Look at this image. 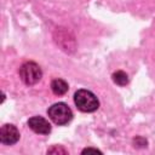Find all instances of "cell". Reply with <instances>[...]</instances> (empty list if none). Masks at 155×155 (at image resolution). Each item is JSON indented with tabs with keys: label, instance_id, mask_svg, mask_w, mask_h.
<instances>
[{
	"label": "cell",
	"instance_id": "1",
	"mask_svg": "<svg viewBox=\"0 0 155 155\" xmlns=\"http://www.w3.org/2000/svg\"><path fill=\"white\" fill-rule=\"evenodd\" d=\"M74 103L76 108L82 113H93L99 108V101L97 96L85 88L78 90L74 94Z\"/></svg>",
	"mask_w": 155,
	"mask_h": 155
},
{
	"label": "cell",
	"instance_id": "2",
	"mask_svg": "<svg viewBox=\"0 0 155 155\" xmlns=\"http://www.w3.org/2000/svg\"><path fill=\"white\" fill-rule=\"evenodd\" d=\"M47 115L58 126L67 125L73 119V111H71V109L69 108L68 104H65L63 102H58V103L52 104L47 109Z\"/></svg>",
	"mask_w": 155,
	"mask_h": 155
},
{
	"label": "cell",
	"instance_id": "3",
	"mask_svg": "<svg viewBox=\"0 0 155 155\" xmlns=\"http://www.w3.org/2000/svg\"><path fill=\"white\" fill-rule=\"evenodd\" d=\"M19 78L25 85L33 86L41 80L42 70L35 62H25L19 68Z\"/></svg>",
	"mask_w": 155,
	"mask_h": 155
},
{
	"label": "cell",
	"instance_id": "4",
	"mask_svg": "<svg viewBox=\"0 0 155 155\" xmlns=\"http://www.w3.org/2000/svg\"><path fill=\"white\" fill-rule=\"evenodd\" d=\"M19 131L12 124H5L0 128V142L5 145H13L19 140Z\"/></svg>",
	"mask_w": 155,
	"mask_h": 155
},
{
	"label": "cell",
	"instance_id": "5",
	"mask_svg": "<svg viewBox=\"0 0 155 155\" xmlns=\"http://www.w3.org/2000/svg\"><path fill=\"white\" fill-rule=\"evenodd\" d=\"M28 126L38 134H48L51 132V124L42 116H31L28 120Z\"/></svg>",
	"mask_w": 155,
	"mask_h": 155
},
{
	"label": "cell",
	"instance_id": "6",
	"mask_svg": "<svg viewBox=\"0 0 155 155\" xmlns=\"http://www.w3.org/2000/svg\"><path fill=\"white\" fill-rule=\"evenodd\" d=\"M51 90L56 96H63L68 92L69 86L68 82L63 79H54L51 82Z\"/></svg>",
	"mask_w": 155,
	"mask_h": 155
},
{
	"label": "cell",
	"instance_id": "7",
	"mask_svg": "<svg viewBox=\"0 0 155 155\" xmlns=\"http://www.w3.org/2000/svg\"><path fill=\"white\" fill-rule=\"evenodd\" d=\"M111 78H113V81H114L116 85H119V86H126V85L128 84V76H127V74H126L125 71H122V70L115 71V73L111 75Z\"/></svg>",
	"mask_w": 155,
	"mask_h": 155
},
{
	"label": "cell",
	"instance_id": "8",
	"mask_svg": "<svg viewBox=\"0 0 155 155\" xmlns=\"http://www.w3.org/2000/svg\"><path fill=\"white\" fill-rule=\"evenodd\" d=\"M147 144H148V142H147V139H145L144 137L138 136V137H136V138L133 139V145H134L136 148H145Z\"/></svg>",
	"mask_w": 155,
	"mask_h": 155
},
{
	"label": "cell",
	"instance_id": "9",
	"mask_svg": "<svg viewBox=\"0 0 155 155\" xmlns=\"http://www.w3.org/2000/svg\"><path fill=\"white\" fill-rule=\"evenodd\" d=\"M68 151L62 148V147H58V145H53L52 148H50L47 150V154H67Z\"/></svg>",
	"mask_w": 155,
	"mask_h": 155
},
{
	"label": "cell",
	"instance_id": "10",
	"mask_svg": "<svg viewBox=\"0 0 155 155\" xmlns=\"http://www.w3.org/2000/svg\"><path fill=\"white\" fill-rule=\"evenodd\" d=\"M86 153H102V151L96 149V148H86L82 150V154H86Z\"/></svg>",
	"mask_w": 155,
	"mask_h": 155
}]
</instances>
